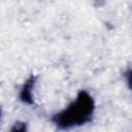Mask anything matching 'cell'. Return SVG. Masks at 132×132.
I'll list each match as a JSON object with an SVG mask.
<instances>
[{
	"label": "cell",
	"mask_w": 132,
	"mask_h": 132,
	"mask_svg": "<svg viewBox=\"0 0 132 132\" xmlns=\"http://www.w3.org/2000/svg\"><path fill=\"white\" fill-rule=\"evenodd\" d=\"M95 109V103L92 96L86 91H80L67 108L53 116L52 121L59 129H69L81 126L91 122Z\"/></svg>",
	"instance_id": "cell-1"
},
{
	"label": "cell",
	"mask_w": 132,
	"mask_h": 132,
	"mask_svg": "<svg viewBox=\"0 0 132 132\" xmlns=\"http://www.w3.org/2000/svg\"><path fill=\"white\" fill-rule=\"evenodd\" d=\"M36 77L34 75H31L26 82L24 84L21 92H20V99L27 104H33V97H32V89L34 87Z\"/></svg>",
	"instance_id": "cell-2"
},
{
	"label": "cell",
	"mask_w": 132,
	"mask_h": 132,
	"mask_svg": "<svg viewBox=\"0 0 132 132\" xmlns=\"http://www.w3.org/2000/svg\"><path fill=\"white\" fill-rule=\"evenodd\" d=\"M11 132H24L26 131V124L22 122H18L13 125V127L10 129Z\"/></svg>",
	"instance_id": "cell-3"
},
{
	"label": "cell",
	"mask_w": 132,
	"mask_h": 132,
	"mask_svg": "<svg viewBox=\"0 0 132 132\" xmlns=\"http://www.w3.org/2000/svg\"><path fill=\"white\" fill-rule=\"evenodd\" d=\"M125 77L127 79V84L128 87L130 88V90L132 91V69H129L125 72Z\"/></svg>",
	"instance_id": "cell-4"
}]
</instances>
